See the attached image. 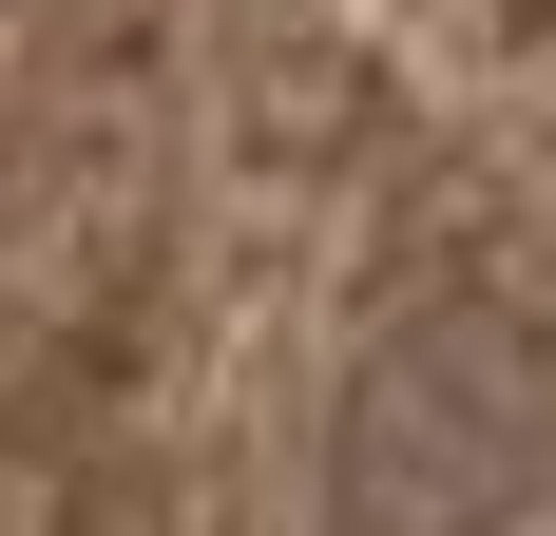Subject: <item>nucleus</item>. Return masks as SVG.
<instances>
[{
  "label": "nucleus",
  "instance_id": "f257e3e1",
  "mask_svg": "<svg viewBox=\"0 0 556 536\" xmlns=\"http://www.w3.org/2000/svg\"><path fill=\"white\" fill-rule=\"evenodd\" d=\"M0 536H20V480H0Z\"/></svg>",
  "mask_w": 556,
  "mask_h": 536
}]
</instances>
